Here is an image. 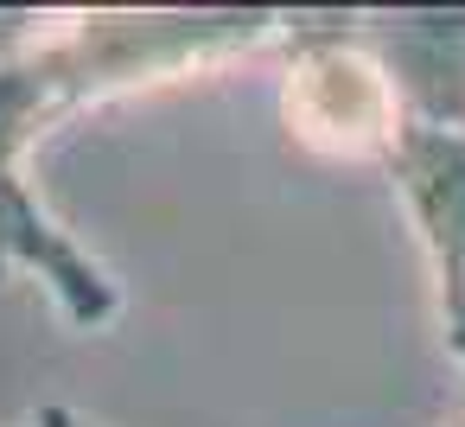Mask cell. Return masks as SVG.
I'll list each match as a JSON object with an SVG mask.
<instances>
[{
	"label": "cell",
	"instance_id": "cell-1",
	"mask_svg": "<svg viewBox=\"0 0 465 427\" xmlns=\"http://www.w3.org/2000/svg\"><path fill=\"white\" fill-rule=\"evenodd\" d=\"M274 33L268 14H160V20H84L77 33L52 45H20L0 33V274L26 268L52 287V300L77 325H103L115 313L109 274L39 211V198L20 179V154L33 134L77 103H96L109 90H128L141 77L249 52Z\"/></svg>",
	"mask_w": 465,
	"mask_h": 427
},
{
	"label": "cell",
	"instance_id": "cell-2",
	"mask_svg": "<svg viewBox=\"0 0 465 427\" xmlns=\"http://www.w3.org/2000/svg\"><path fill=\"white\" fill-rule=\"evenodd\" d=\"M382 160L395 166V179H401V192H408V204L420 217V236L433 243L440 300H446V338L465 357V134L414 122L401 109L389 141H382Z\"/></svg>",
	"mask_w": 465,
	"mask_h": 427
},
{
	"label": "cell",
	"instance_id": "cell-3",
	"mask_svg": "<svg viewBox=\"0 0 465 427\" xmlns=\"http://www.w3.org/2000/svg\"><path fill=\"white\" fill-rule=\"evenodd\" d=\"M363 39L382 52V77L414 122L465 134V14H401Z\"/></svg>",
	"mask_w": 465,
	"mask_h": 427
},
{
	"label": "cell",
	"instance_id": "cell-4",
	"mask_svg": "<svg viewBox=\"0 0 465 427\" xmlns=\"http://www.w3.org/2000/svg\"><path fill=\"white\" fill-rule=\"evenodd\" d=\"M33 427H90V421H77V414H64V408H45Z\"/></svg>",
	"mask_w": 465,
	"mask_h": 427
}]
</instances>
